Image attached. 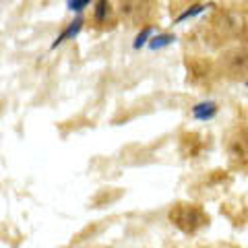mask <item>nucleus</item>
<instances>
[{"label": "nucleus", "mask_w": 248, "mask_h": 248, "mask_svg": "<svg viewBox=\"0 0 248 248\" xmlns=\"http://www.w3.org/2000/svg\"><path fill=\"white\" fill-rule=\"evenodd\" d=\"M226 151L232 166L244 168L248 164V128L238 126L232 130L226 143Z\"/></svg>", "instance_id": "20e7f679"}, {"label": "nucleus", "mask_w": 248, "mask_h": 248, "mask_svg": "<svg viewBox=\"0 0 248 248\" xmlns=\"http://www.w3.org/2000/svg\"><path fill=\"white\" fill-rule=\"evenodd\" d=\"M168 219L182 234H197L199 230L209 226V215L195 203H176L170 209Z\"/></svg>", "instance_id": "f257e3e1"}, {"label": "nucleus", "mask_w": 248, "mask_h": 248, "mask_svg": "<svg viewBox=\"0 0 248 248\" xmlns=\"http://www.w3.org/2000/svg\"><path fill=\"white\" fill-rule=\"evenodd\" d=\"M83 23H85V19H83V17H77L75 21H71V23H68V25H66V29L62 31V33L56 37V40H54L52 48H58V46H60V44H64L66 40H73V37H75V35H77V33H79V31H81Z\"/></svg>", "instance_id": "423d86ee"}, {"label": "nucleus", "mask_w": 248, "mask_h": 248, "mask_svg": "<svg viewBox=\"0 0 248 248\" xmlns=\"http://www.w3.org/2000/svg\"><path fill=\"white\" fill-rule=\"evenodd\" d=\"M215 114H217L215 102H203V104H197L192 108V116H195L197 120H211Z\"/></svg>", "instance_id": "6e6552de"}, {"label": "nucleus", "mask_w": 248, "mask_h": 248, "mask_svg": "<svg viewBox=\"0 0 248 248\" xmlns=\"http://www.w3.org/2000/svg\"><path fill=\"white\" fill-rule=\"evenodd\" d=\"M91 0H68V11L73 13H81L83 9H87Z\"/></svg>", "instance_id": "9d476101"}, {"label": "nucleus", "mask_w": 248, "mask_h": 248, "mask_svg": "<svg viewBox=\"0 0 248 248\" xmlns=\"http://www.w3.org/2000/svg\"><path fill=\"white\" fill-rule=\"evenodd\" d=\"M149 35H151V27H145V29L141 31V33L137 35V40H135V48L139 50L141 46H145V42H147V37H149Z\"/></svg>", "instance_id": "f8f14e48"}, {"label": "nucleus", "mask_w": 248, "mask_h": 248, "mask_svg": "<svg viewBox=\"0 0 248 248\" xmlns=\"http://www.w3.org/2000/svg\"><path fill=\"white\" fill-rule=\"evenodd\" d=\"M203 9H207V6H203V4H195V6H190V9L186 11V13H182V15H180V17H178L176 21L180 23V21H186L188 17H195V15H199V13L203 11Z\"/></svg>", "instance_id": "9b49d317"}, {"label": "nucleus", "mask_w": 248, "mask_h": 248, "mask_svg": "<svg viewBox=\"0 0 248 248\" xmlns=\"http://www.w3.org/2000/svg\"><path fill=\"white\" fill-rule=\"evenodd\" d=\"M120 13L130 25L141 27L151 21L155 4L153 0H120Z\"/></svg>", "instance_id": "39448f33"}, {"label": "nucleus", "mask_w": 248, "mask_h": 248, "mask_svg": "<svg viewBox=\"0 0 248 248\" xmlns=\"http://www.w3.org/2000/svg\"><path fill=\"white\" fill-rule=\"evenodd\" d=\"M174 42V35H157V37H153L151 44H149V48L153 50H157V48H164V46L168 44H172Z\"/></svg>", "instance_id": "1a4fd4ad"}, {"label": "nucleus", "mask_w": 248, "mask_h": 248, "mask_svg": "<svg viewBox=\"0 0 248 248\" xmlns=\"http://www.w3.org/2000/svg\"><path fill=\"white\" fill-rule=\"evenodd\" d=\"M244 29V21L240 15L232 13V11H219L213 15L211 23H209V33H211L217 42H226V40H234L242 33Z\"/></svg>", "instance_id": "7ed1b4c3"}, {"label": "nucleus", "mask_w": 248, "mask_h": 248, "mask_svg": "<svg viewBox=\"0 0 248 248\" xmlns=\"http://www.w3.org/2000/svg\"><path fill=\"white\" fill-rule=\"evenodd\" d=\"M110 19H112L110 0H97V2H95V11H93V21H95L99 27H106Z\"/></svg>", "instance_id": "0eeeda50"}, {"label": "nucleus", "mask_w": 248, "mask_h": 248, "mask_svg": "<svg viewBox=\"0 0 248 248\" xmlns=\"http://www.w3.org/2000/svg\"><path fill=\"white\" fill-rule=\"evenodd\" d=\"M217 66L228 79L248 81V48L246 46H234V48L223 50L221 56L217 58Z\"/></svg>", "instance_id": "f03ea898"}, {"label": "nucleus", "mask_w": 248, "mask_h": 248, "mask_svg": "<svg viewBox=\"0 0 248 248\" xmlns=\"http://www.w3.org/2000/svg\"><path fill=\"white\" fill-rule=\"evenodd\" d=\"M246 85H248V81H246Z\"/></svg>", "instance_id": "ddd939ff"}]
</instances>
